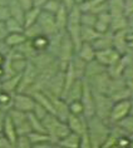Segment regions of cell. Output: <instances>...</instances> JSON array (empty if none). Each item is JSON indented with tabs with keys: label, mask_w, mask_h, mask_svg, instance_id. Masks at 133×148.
<instances>
[{
	"label": "cell",
	"mask_w": 133,
	"mask_h": 148,
	"mask_svg": "<svg viewBox=\"0 0 133 148\" xmlns=\"http://www.w3.org/2000/svg\"><path fill=\"white\" fill-rule=\"evenodd\" d=\"M87 132L90 139L92 148H102L103 143L106 142L110 132V124L108 122L103 121L102 118L97 117L95 114L87 118Z\"/></svg>",
	"instance_id": "obj_1"
},
{
	"label": "cell",
	"mask_w": 133,
	"mask_h": 148,
	"mask_svg": "<svg viewBox=\"0 0 133 148\" xmlns=\"http://www.w3.org/2000/svg\"><path fill=\"white\" fill-rule=\"evenodd\" d=\"M44 128H45L47 134L50 137V139L57 144L59 139H62L63 137H65L68 133H71L68 124L65 121H62L60 118H58L53 113H48L45 117L42 119Z\"/></svg>",
	"instance_id": "obj_2"
},
{
	"label": "cell",
	"mask_w": 133,
	"mask_h": 148,
	"mask_svg": "<svg viewBox=\"0 0 133 148\" xmlns=\"http://www.w3.org/2000/svg\"><path fill=\"white\" fill-rule=\"evenodd\" d=\"M94 94V108H95V116L102 118L103 121L108 122L110 109L113 107V101L110 97L106 93H98V92H93Z\"/></svg>",
	"instance_id": "obj_3"
},
{
	"label": "cell",
	"mask_w": 133,
	"mask_h": 148,
	"mask_svg": "<svg viewBox=\"0 0 133 148\" xmlns=\"http://www.w3.org/2000/svg\"><path fill=\"white\" fill-rule=\"evenodd\" d=\"M8 114H9V117L12 118L14 125H15L18 134H28L29 132H32V127H30L29 118H28V113L18 110L15 108H10Z\"/></svg>",
	"instance_id": "obj_4"
},
{
	"label": "cell",
	"mask_w": 133,
	"mask_h": 148,
	"mask_svg": "<svg viewBox=\"0 0 133 148\" xmlns=\"http://www.w3.org/2000/svg\"><path fill=\"white\" fill-rule=\"evenodd\" d=\"M38 75H39L38 68L29 60L27 68H25L24 72L20 74V82H19V86H18L16 92H27L29 88L36 82Z\"/></svg>",
	"instance_id": "obj_5"
},
{
	"label": "cell",
	"mask_w": 133,
	"mask_h": 148,
	"mask_svg": "<svg viewBox=\"0 0 133 148\" xmlns=\"http://www.w3.org/2000/svg\"><path fill=\"white\" fill-rule=\"evenodd\" d=\"M131 103H132V99H124V101L114 102L112 109H110L108 123L116 124L121 119H123L125 116H128L131 113Z\"/></svg>",
	"instance_id": "obj_6"
},
{
	"label": "cell",
	"mask_w": 133,
	"mask_h": 148,
	"mask_svg": "<svg viewBox=\"0 0 133 148\" xmlns=\"http://www.w3.org/2000/svg\"><path fill=\"white\" fill-rule=\"evenodd\" d=\"M34 106L35 99L33 98V95L25 93V92H15L13 94V108L29 113L33 110Z\"/></svg>",
	"instance_id": "obj_7"
},
{
	"label": "cell",
	"mask_w": 133,
	"mask_h": 148,
	"mask_svg": "<svg viewBox=\"0 0 133 148\" xmlns=\"http://www.w3.org/2000/svg\"><path fill=\"white\" fill-rule=\"evenodd\" d=\"M80 102L83 104V109L84 112L83 114L87 118H89L95 114V108H94V94L90 86L88 84L86 79H83V93L80 97Z\"/></svg>",
	"instance_id": "obj_8"
},
{
	"label": "cell",
	"mask_w": 133,
	"mask_h": 148,
	"mask_svg": "<svg viewBox=\"0 0 133 148\" xmlns=\"http://www.w3.org/2000/svg\"><path fill=\"white\" fill-rule=\"evenodd\" d=\"M36 23H38L39 27L42 28L43 34H45L48 36H50V35H53V34H55V33L59 32L58 27H57V23H55L54 14H51V13L40 10V14L38 16Z\"/></svg>",
	"instance_id": "obj_9"
},
{
	"label": "cell",
	"mask_w": 133,
	"mask_h": 148,
	"mask_svg": "<svg viewBox=\"0 0 133 148\" xmlns=\"http://www.w3.org/2000/svg\"><path fill=\"white\" fill-rule=\"evenodd\" d=\"M86 80L90 86V88H92V90L93 92L106 93V94L108 93L109 83H110V75H109V73L107 72V70L97 74V75H94V77H92V78H89V79H86Z\"/></svg>",
	"instance_id": "obj_10"
},
{
	"label": "cell",
	"mask_w": 133,
	"mask_h": 148,
	"mask_svg": "<svg viewBox=\"0 0 133 148\" xmlns=\"http://www.w3.org/2000/svg\"><path fill=\"white\" fill-rule=\"evenodd\" d=\"M121 53L119 51H117L114 48H108V49H103V50H95V58L97 60L106 66V68H108V66L113 65L114 63H117L119 60L121 58Z\"/></svg>",
	"instance_id": "obj_11"
},
{
	"label": "cell",
	"mask_w": 133,
	"mask_h": 148,
	"mask_svg": "<svg viewBox=\"0 0 133 148\" xmlns=\"http://www.w3.org/2000/svg\"><path fill=\"white\" fill-rule=\"evenodd\" d=\"M66 124H68L71 132H74L77 134H83L84 132H87V117L84 114H73L69 113L68 118H66Z\"/></svg>",
	"instance_id": "obj_12"
},
{
	"label": "cell",
	"mask_w": 133,
	"mask_h": 148,
	"mask_svg": "<svg viewBox=\"0 0 133 148\" xmlns=\"http://www.w3.org/2000/svg\"><path fill=\"white\" fill-rule=\"evenodd\" d=\"M113 48L121 54H125L129 48L128 44V30H118L113 33Z\"/></svg>",
	"instance_id": "obj_13"
},
{
	"label": "cell",
	"mask_w": 133,
	"mask_h": 148,
	"mask_svg": "<svg viewBox=\"0 0 133 148\" xmlns=\"http://www.w3.org/2000/svg\"><path fill=\"white\" fill-rule=\"evenodd\" d=\"M83 93V79H75L74 83L69 87V89L66 90V93L64 94L63 99L66 103H71L73 101H79Z\"/></svg>",
	"instance_id": "obj_14"
},
{
	"label": "cell",
	"mask_w": 133,
	"mask_h": 148,
	"mask_svg": "<svg viewBox=\"0 0 133 148\" xmlns=\"http://www.w3.org/2000/svg\"><path fill=\"white\" fill-rule=\"evenodd\" d=\"M1 133H3V136H4L10 143H12L13 148H15V142H16V138H18V133H16L15 125H14L12 118L9 117L8 113H6V116H5L4 124H3V132Z\"/></svg>",
	"instance_id": "obj_15"
},
{
	"label": "cell",
	"mask_w": 133,
	"mask_h": 148,
	"mask_svg": "<svg viewBox=\"0 0 133 148\" xmlns=\"http://www.w3.org/2000/svg\"><path fill=\"white\" fill-rule=\"evenodd\" d=\"M92 45L94 47L95 50H103V49L112 48L113 47V33L109 30L104 33V34H101L92 43Z\"/></svg>",
	"instance_id": "obj_16"
},
{
	"label": "cell",
	"mask_w": 133,
	"mask_h": 148,
	"mask_svg": "<svg viewBox=\"0 0 133 148\" xmlns=\"http://www.w3.org/2000/svg\"><path fill=\"white\" fill-rule=\"evenodd\" d=\"M75 54L88 63V62L93 60V59L95 58V49H94V47L92 45V43L83 42L82 44H80V47L77 49Z\"/></svg>",
	"instance_id": "obj_17"
},
{
	"label": "cell",
	"mask_w": 133,
	"mask_h": 148,
	"mask_svg": "<svg viewBox=\"0 0 133 148\" xmlns=\"http://www.w3.org/2000/svg\"><path fill=\"white\" fill-rule=\"evenodd\" d=\"M8 8L10 12V16L14 19L19 20L21 24L24 25V14L25 10L24 8L20 5V3L18 0H8Z\"/></svg>",
	"instance_id": "obj_18"
},
{
	"label": "cell",
	"mask_w": 133,
	"mask_h": 148,
	"mask_svg": "<svg viewBox=\"0 0 133 148\" xmlns=\"http://www.w3.org/2000/svg\"><path fill=\"white\" fill-rule=\"evenodd\" d=\"M57 147L60 148H79V134L74 132L68 133L65 137L57 142Z\"/></svg>",
	"instance_id": "obj_19"
},
{
	"label": "cell",
	"mask_w": 133,
	"mask_h": 148,
	"mask_svg": "<svg viewBox=\"0 0 133 148\" xmlns=\"http://www.w3.org/2000/svg\"><path fill=\"white\" fill-rule=\"evenodd\" d=\"M20 82V74H15L13 77H9V78L1 79V84H0V89L8 92V93H15L18 90V86H19Z\"/></svg>",
	"instance_id": "obj_20"
},
{
	"label": "cell",
	"mask_w": 133,
	"mask_h": 148,
	"mask_svg": "<svg viewBox=\"0 0 133 148\" xmlns=\"http://www.w3.org/2000/svg\"><path fill=\"white\" fill-rule=\"evenodd\" d=\"M107 70V68L103 64H101L97 59H93V60L88 62L87 63V66H86V72H84V79H89L92 77L97 75V74L104 72Z\"/></svg>",
	"instance_id": "obj_21"
},
{
	"label": "cell",
	"mask_w": 133,
	"mask_h": 148,
	"mask_svg": "<svg viewBox=\"0 0 133 148\" xmlns=\"http://www.w3.org/2000/svg\"><path fill=\"white\" fill-rule=\"evenodd\" d=\"M68 13H69V10L62 4V6L59 8V10L54 14L55 23H57V27H58L59 32H65L66 23H68Z\"/></svg>",
	"instance_id": "obj_22"
},
{
	"label": "cell",
	"mask_w": 133,
	"mask_h": 148,
	"mask_svg": "<svg viewBox=\"0 0 133 148\" xmlns=\"http://www.w3.org/2000/svg\"><path fill=\"white\" fill-rule=\"evenodd\" d=\"M99 35L101 34L93 27H87V25H82L80 27V40H82V43L83 42L93 43Z\"/></svg>",
	"instance_id": "obj_23"
},
{
	"label": "cell",
	"mask_w": 133,
	"mask_h": 148,
	"mask_svg": "<svg viewBox=\"0 0 133 148\" xmlns=\"http://www.w3.org/2000/svg\"><path fill=\"white\" fill-rule=\"evenodd\" d=\"M14 49H16L21 55H24V57L27 58L28 60H30V59L34 57L36 53H38V51L35 50V48L33 47L30 39H27L24 43H21L20 45H18L16 48H14Z\"/></svg>",
	"instance_id": "obj_24"
},
{
	"label": "cell",
	"mask_w": 133,
	"mask_h": 148,
	"mask_svg": "<svg viewBox=\"0 0 133 148\" xmlns=\"http://www.w3.org/2000/svg\"><path fill=\"white\" fill-rule=\"evenodd\" d=\"M71 64L73 66V69H74V73H75L77 78L83 79L84 72H86V66H87V62L83 60L82 58H79L77 54H74V57H73L72 60H71Z\"/></svg>",
	"instance_id": "obj_25"
},
{
	"label": "cell",
	"mask_w": 133,
	"mask_h": 148,
	"mask_svg": "<svg viewBox=\"0 0 133 148\" xmlns=\"http://www.w3.org/2000/svg\"><path fill=\"white\" fill-rule=\"evenodd\" d=\"M123 29H127V15L122 14V15L112 16V20H110L109 24V30L114 33L118 30H123Z\"/></svg>",
	"instance_id": "obj_26"
},
{
	"label": "cell",
	"mask_w": 133,
	"mask_h": 148,
	"mask_svg": "<svg viewBox=\"0 0 133 148\" xmlns=\"http://www.w3.org/2000/svg\"><path fill=\"white\" fill-rule=\"evenodd\" d=\"M25 40H27V36L24 35V33H9L4 42L9 48H16Z\"/></svg>",
	"instance_id": "obj_27"
},
{
	"label": "cell",
	"mask_w": 133,
	"mask_h": 148,
	"mask_svg": "<svg viewBox=\"0 0 133 148\" xmlns=\"http://www.w3.org/2000/svg\"><path fill=\"white\" fill-rule=\"evenodd\" d=\"M40 10H42V8H40V6H35V5L33 6V8H30L29 10H25V14H24V28L36 23L38 16L40 14Z\"/></svg>",
	"instance_id": "obj_28"
},
{
	"label": "cell",
	"mask_w": 133,
	"mask_h": 148,
	"mask_svg": "<svg viewBox=\"0 0 133 148\" xmlns=\"http://www.w3.org/2000/svg\"><path fill=\"white\" fill-rule=\"evenodd\" d=\"M108 1V12L112 16L122 15L124 13V0H107Z\"/></svg>",
	"instance_id": "obj_29"
},
{
	"label": "cell",
	"mask_w": 133,
	"mask_h": 148,
	"mask_svg": "<svg viewBox=\"0 0 133 148\" xmlns=\"http://www.w3.org/2000/svg\"><path fill=\"white\" fill-rule=\"evenodd\" d=\"M32 44L36 51H44L48 49V45H49V36L45 34H40L36 38L32 39Z\"/></svg>",
	"instance_id": "obj_30"
},
{
	"label": "cell",
	"mask_w": 133,
	"mask_h": 148,
	"mask_svg": "<svg viewBox=\"0 0 133 148\" xmlns=\"http://www.w3.org/2000/svg\"><path fill=\"white\" fill-rule=\"evenodd\" d=\"M28 118H29V123H30L32 131L47 133V132H45V128H44V124H43V122H42V119H39V118L36 117L34 113H33V112H29V113H28Z\"/></svg>",
	"instance_id": "obj_31"
},
{
	"label": "cell",
	"mask_w": 133,
	"mask_h": 148,
	"mask_svg": "<svg viewBox=\"0 0 133 148\" xmlns=\"http://www.w3.org/2000/svg\"><path fill=\"white\" fill-rule=\"evenodd\" d=\"M28 136H29V139H30V142H32V148H33V146H35V144H38V143L47 142V140H51L50 137L48 136L47 133H42V132L32 131V132L28 133ZM51 142H53V140H51Z\"/></svg>",
	"instance_id": "obj_32"
},
{
	"label": "cell",
	"mask_w": 133,
	"mask_h": 148,
	"mask_svg": "<svg viewBox=\"0 0 133 148\" xmlns=\"http://www.w3.org/2000/svg\"><path fill=\"white\" fill-rule=\"evenodd\" d=\"M108 95L110 97V99H112L113 102H119V101H124V99H131V93H129V90L127 88V84H125L124 88H121V89L113 92V93H110Z\"/></svg>",
	"instance_id": "obj_33"
},
{
	"label": "cell",
	"mask_w": 133,
	"mask_h": 148,
	"mask_svg": "<svg viewBox=\"0 0 133 148\" xmlns=\"http://www.w3.org/2000/svg\"><path fill=\"white\" fill-rule=\"evenodd\" d=\"M118 127L122 128L124 132L129 133V134H133V114L129 113L128 116H125L123 119H121L118 123H116Z\"/></svg>",
	"instance_id": "obj_34"
},
{
	"label": "cell",
	"mask_w": 133,
	"mask_h": 148,
	"mask_svg": "<svg viewBox=\"0 0 133 148\" xmlns=\"http://www.w3.org/2000/svg\"><path fill=\"white\" fill-rule=\"evenodd\" d=\"M23 33H24V35L27 36V39H30V40L36 38V36L40 35V34H43L42 28L39 27L38 23H34V24L29 25V27H25Z\"/></svg>",
	"instance_id": "obj_35"
},
{
	"label": "cell",
	"mask_w": 133,
	"mask_h": 148,
	"mask_svg": "<svg viewBox=\"0 0 133 148\" xmlns=\"http://www.w3.org/2000/svg\"><path fill=\"white\" fill-rule=\"evenodd\" d=\"M5 25H6V29H8L9 33H23L24 32V25L21 24L19 20L14 19L12 16L5 21Z\"/></svg>",
	"instance_id": "obj_36"
},
{
	"label": "cell",
	"mask_w": 133,
	"mask_h": 148,
	"mask_svg": "<svg viewBox=\"0 0 133 148\" xmlns=\"http://www.w3.org/2000/svg\"><path fill=\"white\" fill-rule=\"evenodd\" d=\"M97 21V14L92 12H82L80 13V24L87 27H93Z\"/></svg>",
	"instance_id": "obj_37"
},
{
	"label": "cell",
	"mask_w": 133,
	"mask_h": 148,
	"mask_svg": "<svg viewBox=\"0 0 133 148\" xmlns=\"http://www.w3.org/2000/svg\"><path fill=\"white\" fill-rule=\"evenodd\" d=\"M60 6H62V3L59 1V0H47L40 8H42V10H44V12L55 14Z\"/></svg>",
	"instance_id": "obj_38"
},
{
	"label": "cell",
	"mask_w": 133,
	"mask_h": 148,
	"mask_svg": "<svg viewBox=\"0 0 133 148\" xmlns=\"http://www.w3.org/2000/svg\"><path fill=\"white\" fill-rule=\"evenodd\" d=\"M15 148H32V142L28 134H18Z\"/></svg>",
	"instance_id": "obj_39"
},
{
	"label": "cell",
	"mask_w": 133,
	"mask_h": 148,
	"mask_svg": "<svg viewBox=\"0 0 133 148\" xmlns=\"http://www.w3.org/2000/svg\"><path fill=\"white\" fill-rule=\"evenodd\" d=\"M68 107H69V113H73V114H83L84 109H83V104L82 102L79 101H73L71 103H68Z\"/></svg>",
	"instance_id": "obj_40"
},
{
	"label": "cell",
	"mask_w": 133,
	"mask_h": 148,
	"mask_svg": "<svg viewBox=\"0 0 133 148\" xmlns=\"http://www.w3.org/2000/svg\"><path fill=\"white\" fill-rule=\"evenodd\" d=\"M32 112L34 113L35 116L39 118V119H43V118L45 117L48 113H49L45 107H43V106L40 104V103H38V102H35V106H34V108H33Z\"/></svg>",
	"instance_id": "obj_41"
},
{
	"label": "cell",
	"mask_w": 133,
	"mask_h": 148,
	"mask_svg": "<svg viewBox=\"0 0 133 148\" xmlns=\"http://www.w3.org/2000/svg\"><path fill=\"white\" fill-rule=\"evenodd\" d=\"M93 28L99 34H104V33L109 32V24H107L104 21H102L101 19H98V16H97V21H95V24L93 25Z\"/></svg>",
	"instance_id": "obj_42"
},
{
	"label": "cell",
	"mask_w": 133,
	"mask_h": 148,
	"mask_svg": "<svg viewBox=\"0 0 133 148\" xmlns=\"http://www.w3.org/2000/svg\"><path fill=\"white\" fill-rule=\"evenodd\" d=\"M79 148H92L88 132H84L83 134L79 136Z\"/></svg>",
	"instance_id": "obj_43"
},
{
	"label": "cell",
	"mask_w": 133,
	"mask_h": 148,
	"mask_svg": "<svg viewBox=\"0 0 133 148\" xmlns=\"http://www.w3.org/2000/svg\"><path fill=\"white\" fill-rule=\"evenodd\" d=\"M10 18V12L8 8V3L4 5H0V21H6Z\"/></svg>",
	"instance_id": "obj_44"
},
{
	"label": "cell",
	"mask_w": 133,
	"mask_h": 148,
	"mask_svg": "<svg viewBox=\"0 0 133 148\" xmlns=\"http://www.w3.org/2000/svg\"><path fill=\"white\" fill-rule=\"evenodd\" d=\"M122 77H123L125 80H133V63H129V64L125 66Z\"/></svg>",
	"instance_id": "obj_45"
},
{
	"label": "cell",
	"mask_w": 133,
	"mask_h": 148,
	"mask_svg": "<svg viewBox=\"0 0 133 148\" xmlns=\"http://www.w3.org/2000/svg\"><path fill=\"white\" fill-rule=\"evenodd\" d=\"M8 34H9V32L6 29L5 21H0V40H4Z\"/></svg>",
	"instance_id": "obj_46"
},
{
	"label": "cell",
	"mask_w": 133,
	"mask_h": 148,
	"mask_svg": "<svg viewBox=\"0 0 133 148\" xmlns=\"http://www.w3.org/2000/svg\"><path fill=\"white\" fill-rule=\"evenodd\" d=\"M0 148H13L12 143L3 136V133H0Z\"/></svg>",
	"instance_id": "obj_47"
},
{
	"label": "cell",
	"mask_w": 133,
	"mask_h": 148,
	"mask_svg": "<svg viewBox=\"0 0 133 148\" xmlns=\"http://www.w3.org/2000/svg\"><path fill=\"white\" fill-rule=\"evenodd\" d=\"M20 3V5L24 8V10H29L34 6V0H18Z\"/></svg>",
	"instance_id": "obj_48"
},
{
	"label": "cell",
	"mask_w": 133,
	"mask_h": 148,
	"mask_svg": "<svg viewBox=\"0 0 133 148\" xmlns=\"http://www.w3.org/2000/svg\"><path fill=\"white\" fill-rule=\"evenodd\" d=\"M124 13L125 15L133 13V0H124Z\"/></svg>",
	"instance_id": "obj_49"
},
{
	"label": "cell",
	"mask_w": 133,
	"mask_h": 148,
	"mask_svg": "<svg viewBox=\"0 0 133 148\" xmlns=\"http://www.w3.org/2000/svg\"><path fill=\"white\" fill-rule=\"evenodd\" d=\"M127 30L128 33H133V13L127 14Z\"/></svg>",
	"instance_id": "obj_50"
},
{
	"label": "cell",
	"mask_w": 133,
	"mask_h": 148,
	"mask_svg": "<svg viewBox=\"0 0 133 148\" xmlns=\"http://www.w3.org/2000/svg\"><path fill=\"white\" fill-rule=\"evenodd\" d=\"M59 1H60L62 4L64 5V6H65V8L68 9V10H71V9L73 8V6L77 5L75 3H74V0H59Z\"/></svg>",
	"instance_id": "obj_51"
},
{
	"label": "cell",
	"mask_w": 133,
	"mask_h": 148,
	"mask_svg": "<svg viewBox=\"0 0 133 148\" xmlns=\"http://www.w3.org/2000/svg\"><path fill=\"white\" fill-rule=\"evenodd\" d=\"M5 116H6V112H5L4 109H1V108H0V133L3 132V124H4Z\"/></svg>",
	"instance_id": "obj_52"
},
{
	"label": "cell",
	"mask_w": 133,
	"mask_h": 148,
	"mask_svg": "<svg viewBox=\"0 0 133 148\" xmlns=\"http://www.w3.org/2000/svg\"><path fill=\"white\" fill-rule=\"evenodd\" d=\"M125 84H127V88L131 93V99H133V80H125Z\"/></svg>",
	"instance_id": "obj_53"
},
{
	"label": "cell",
	"mask_w": 133,
	"mask_h": 148,
	"mask_svg": "<svg viewBox=\"0 0 133 148\" xmlns=\"http://www.w3.org/2000/svg\"><path fill=\"white\" fill-rule=\"evenodd\" d=\"M4 62H5V55L0 53V65H3V64H4Z\"/></svg>",
	"instance_id": "obj_54"
},
{
	"label": "cell",
	"mask_w": 133,
	"mask_h": 148,
	"mask_svg": "<svg viewBox=\"0 0 133 148\" xmlns=\"http://www.w3.org/2000/svg\"><path fill=\"white\" fill-rule=\"evenodd\" d=\"M128 42H133V33H128Z\"/></svg>",
	"instance_id": "obj_55"
},
{
	"label": "cell",
	"mask_w": 133,
	"mask_h": 148,
	"mask_svg": "<svg viewBox=\"0 0 133 148\" xmlns=\"http://www.w3.org/2000/svg\"><path fill=\"white\" fill-rule=\"evenodd\" d=\"M3 74H4V69H3V65H0V79H1Z\"/></svg>",
	"instance_id": "obj_56"
},
{
	"label": "cell",
	"mask_w": 133,
	"mask_h": 148,
	"mask_svg": "<svg viewBox=\"0 0 133 148\" xmlns=\"http://www.w3.org/2000/svg\"><path fill=\"white\" fill-rule=\"evenodd\" d=\"M6 3H8V0H0V5H4Z\"/></svg>",
	"instance_id": "obj_57"
},
{
	"label": "cell",
	"mask_w": 133,
	"mask_h": 148,
	"mask_svg": "<svg viewBox=\"0 0 133 148\" xmlns=\"http://www.w3.org/2000/svg\"><path fill=\"white\" fill-rule=\"evenodd\" d=\"M74 3H75V4H77V5H79V4H80V3H83V0H74Z\"/></svg>",
	"instance_id": "obj_58"
},
{
	"label": "cell",
	"mask_w": 133,
	"mask_h": 148,
	"mask_svg": "<svg viewBox=\"0 0 133 148\" xmlns=\"http://www.w3.org/2000/svg\"><path fill=\"white\" fill-rule=\"evenodd\" d=\"M131 114H133V99H132V103H131Z\"/></svg>",
	"instance_id": "obj_59"
},
{
	"label": "cell",
	"mask_w": 133,
	"mask_h": 148,
	"mask_svg": "<svg viewBox=\"0 0 133 148\" xmlns=\"http://www.w3.org/2000/svg\"><path fill=\"white\" fill-rule=\"evenodd\" d=\"M128 44H129V48H132L133 49V42H128Z\"/></svg>",
	"instance_id": "obj_60"
},
{
	"label": "cell",
	"mask_w": 133,
	"mask_h": 148,
	"mask_svg": "<svg viewBox=\"0 0 133 148\" xmlns=\"http://www.w3.org/2000/svg\"><path fill=\"white\" fill-rule=\"evenodd\" d=\"M83 1H87V0H83ZM80 4H82V3H80Z\"/></svg>",
	"instance_id": "obj_61"
}]
</instances>
